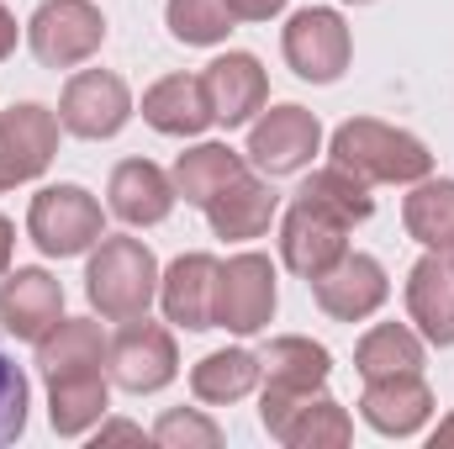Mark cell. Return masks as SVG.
Returning <instances> with one entry per match:
<instances>
[{"label": "cell", "mask_w": 454, "mask_h": 449, "mask_svg": "<svg viewBox=\"0 0 454 449\" xmlns=\"http://www.w3.org/2000/svg\"><path fill=\"white\" fill-rule=\"evenodd\" d=\"M450 264H454V248H450Z\"/></svg>", "instance_id": "obj_39"}, {"label": "cell", "mask_w": 454, "mask_h": 449, "mask_svg": "<svg viewBox=\"0 0 454 449\" xmlns=\"http://www.w3.org/2000/svg\"><path fill=\"white\" fill-rule=\"evenodd\" d=\"M243 175H248V159H243L238 148H227V143H196V148H185V154L175 159V169H169L175 196L191 201V207H201V212L223 196L232 180H243Z\"/></svg>", "instance_id": "obj_21"}, {"label": "cell", "mask_w": 454, "mask_h": 449, "mask_svg": "<svg viewBox=\"0 0 454 449\" xmlns=\"http://www.w3.org/2000/svg\"><path fill=\"white\" fill-rule=\"evenodd\" d=\"M175 180L169 169H159L153 159H121L112 169V185H106V207L112 217H121L127 227H159L175 212Z\"/></svg>", "instance_id": "obj_17"}, {"label": "cell", "mask_w": 454, "mask_h": 449, "mask_svg": "<svg viewBox=\"0 0 454 449\" xmlns=\"http://www.w3.org/2000/svg\"><path fill=\"white\" fill-rule=\"evenodd\" d=\"M333 164H343L348 175H359L364 185H418L434 175V154L418 132L375 122V116H348L333 143H328Z\"/></svg>", "instance_id": "obj_1"}, {"label": "cell", "mask_w": 454, "mask_h": 449, "mask_svg": "<svg viewBox=\"0 0 454 449\" xmlns=\"http://www.w3.org/2000/svg\"><path fill=\"white\" fill-rule=\"evenodd\" d=\"M286 5H291V0H227L232 21H275Z\"/></svg>", "instance_id": "obj_33"}, {"label": "cell", "mask_w": 454, "mask_h": 449, "mask_svg": "<svg viewBox=\"0 0 454 449\" xmlns=\"http://www.w3.org/2000/svg\"><path fill=\"white\" fill-rule=\"evenodd\" d=\"M402 223H407L412 243L450 254L454 248V180H434V175L418 180L412 196L402 201Z\"/></svg>", "instance_id": "obj_27"}, {"label": "cell", "mask_w": 454, "mask_h": 449, "mask_svg": "<svg viewBox=\"0 0 454 449\" xmlns=\"http://www.w3.org/2000/svg\"><path fill=\"white\" fill-rule=\"evenodd\" d=\"M296 196H307V201H317V207L339 212L348 227H354V223H370V217H375V196H370V185H364L359 175H348L343 164L312 169V175H307V185H301Z\"/></svg>", "instance_id": "obj_28"}, {"label": "cell", "mask_w": 454, "mask_h": 449, "mask_svg": "<svg viewBox=\"0 0 454 449\" xmlns=\"http://www.w3.org/2000/svg\"><path fill=\"white\" fill-rule=\"evenodd\" d=\"M259 370H264V386L275 391H323L333 375V354L317 338L286 334L259 349Z\"/></svg>", "instance_id": "obj_22"}, {"label": "cell", "mask_w": 454, "mask_h": 449, "mask_svg": "<svg viewBox=\"0 0 454 449\" xmlns=\"http://www.w3.org/2000/svg\"><path fill=\"white\" fill-rule=\"evenodd\" d=\"M307 286H312L317 307H323L333 323H364V318H375V312L386 307V296H391L386 264H380L375 254H359V248H348L333 270H323V275L307 280Z\"/></svg>", "instance_id": "obj_12"}, {"label": "cell", "mask_w": 454, "mask_h": 449, "mask_svg": "<svg viewBox=\"0 0 454 449\" xmlns=\"http://www.w3.org/2000/svg\"><path fill=\"white\" fill-rule=\"evenodd\" d=\"M407 318L418 323L423 343H439V349L454 343V264L439 248H428L407 270Z\"/></svg>", "instance_id": "obj_19"}, {"label": "cell", "mask_w": 454, "mask_h": 449, "mask_svg": "<svg viewBox=\"0 0 454 449\" xmlns=\"http://www.w3.org/2000/svg\"><path fill=\"white\" fill-rule=\"evenodd\" d=\"M259 381H264V370H259V354H248V349H217V354H207L201 365H191V391H196V402H207V407H232V402H243Z\"/></svg>", "instance_id": "obj_25"}, {"label": "cell", "mask_w": 454, "mask_h": 449, "mask_svg": "<svg viewBox=\"0 0 454 449\" xmlns=\"http://www.w3.org/2000/svg\"><path fill=\"white\" fill-rule=\"evenodd\" d=\"M359 418H364L375 434H386V439H412V434H423L428 418H434V386L423 381V370L364 381Z\"/></svg>", "instance_id": "obj_15"}, {"label": "cell", "mask_w": 454, "mask_h": 449, "mask_svg": "<svg viewBox=\"0 0 454 449\" xmlns=\"http://www.w3.org/2000/svg\"><path fill=\"white\" fill-rule=\"evenodd\" d=\"M106 375H112L121 391H132V397L164 391V386L180 375L175 334H169L164 323H148V318L121 323L112 334V343H106Z\"/></svg>", "instance_id": "obj_7"}, {"label": "cell", "mask_w": 454, "mask_h": 449, "mask_svg": "<svg viewBox=\"0 0 454 449\" xmlns=\"http://www.w3.org/2000/svg\"><path fill=\"white\" fill-rule=\"evenodd\" d=\"M164 27L185 48H217L232 32L227 0H164Z\"/></svg>", "instance_id": "obj_30"}, {"label": "cell", "mask_w": 454, "mask_h": 449, "mask_svg": "<svg viewBox=\"0 0 454 449\" xmlns=\"http://www.w3.org/2000/svg\"><path fill=\"white\" fill-rule=\"evenodd\" d=\"M143 122L164 138H201L217 116L207 106L201 75H164L159 85L143 91Z\"/></svg>", "instance_id": "obj_20"}, {"label": "cell", "mask_w": 454, "mask_h": 449, "mask_svg": "<svg viewBox=\"0 0 454 449\" xmlns=\"http://www.w3.org/2000/svg\"><path fill=\"white\" fill-rule=\"evenodd\" d=\"M106 343L96 318H59V328L37 343V370L43 381L48 375H64V370H90V365H106Z\"/></svg>", "instance_id": "obj_26"}, {"label": "cell", "mask_w": 454, "mask_h": 449, "mask_svg": "<svg viewBox=\"0 0 454 449\" xmlns=\"http://www.w3.org/2000/svg\"><path fill=\"white\" fill-rule=\"evenodd\" d=\"M106 407H112V375L101 365L48 375V423L59 439H80V434L101 429Z\"/></svg>", "instance_id": "obj_18"}, {"label": "cell", "mask_w": 454, "mask_h": 449, "mask_svg": "<svg viewBox=\"0 0 454 449\" xmlns=\"http://www.w3.org/2000/svg\"><path fill=\"white\" fill-rule=\"evenodd\" d=\"M439 445H454V413L439 423V429H434V449H439Z\"/></svg>", "instance_id": "obj_37"}, {"label": "cell", "mask_w": 454, "mask_h": 449, "mask_svg": "<svg viewBox=\"0 0 454 449\" xmlns=\"http://www.w3.org/2000/svg\"><path fill=\"white\" fill-rule=\"evenodd\" d=\"M11 254H16V223L0 212V275L11 270Z\"/></svg>", "instance_id": "obj_35"}, {"label": "cell", "mask_w": 454, "mask_h": 449, "mask_svg": "<svg viewBox=\"0 0 454 449\" xmlns=\"http://www.w3.org/2000/svg\"><path fill=\"white\" fill-rule=\"evenodd\" d=\"M354 439V418L343 413L333 397H312L291 423H286V434H280V445L286 449H343Z\"/></svg>", "instance_id": "obj_29"}, {"label": "cell", "mask_w": 454, "mask_h": 449, "mask_svg": "<svg viewBox=\"0 0 454 449\" xmlns=\"http://www.w3.org/2000/svg\"><path fill=\"white\" fill-rule=\"evenodd\" d=\"M159 259L143 238H101L90 248L85 264V296L101 312V323H132L148 318V307L159 302Z\"/></svg>", "instance_id": "obj_2"}, {"label": "cell", "mask_w": 454, "mask_h": 449, "mask_svg": "<svg viewBox=\"0 0 454 449\" xmlns=\"http://www.w3.org/2000/svg\"><path fill=\"white\" fill-rule=\"evenodd\" d=\"M132 91H127V80L112 75V69H80V75H69V85H64V96H59V122H64V132H74V138H85V143H106L116 138L127 122H132Z\"/></svg>", "instance_id": "obj_9"}, {"label": "cell", "mask_w": 454, "mask_h": 449, "mask_svg": "<svg viewBox=\"0 0 454 449\" xmlns=\"http://www.w3.org/2000/svg\"><path fill=\"white\" fill-rule=\"evenodd\" d=\"M16 53V16L0 5V59H11Z\"/></svg>", "instance_id": "obj_36"}, {"label": "cell", "mask_w": 454, "mask_h": 449, "mask_svg": "<svg viewBox=\"0 0 454 449\" xmlns=\"http://www.w3.org/2000/svg\"><path fill=\"white\" fill-rule=\"evenodd\" d=\"M275 302H280V291H275V264H270V254H232L227 264H217V296H212V323L227 328V334L238 338H254L270 328V318H275Z\"/></svg>", "instance_id": "obj_5"}, {"label": "cell", "mask_w": 454, "mask_h": 449, "mask_svg": "<svg viewBox=\"0 0 454 449\" xmlns=\"http://www.w3.org/2000/svg\"><path fill=\"white\" fill-rule=\"evenodd\" d=\"M27 407H32V386H27V375L16 370V359L0 349V445L21 439V429H27Z\"/></svg>", "instance_id": "obj_32"}, {"label": "cell", "mask_w": 454, "mask_h": 449, "mask_svg": "<svg viewBox=\"0 0 454 449\" xmlns=\"http://www.w3.org/2000/svg\"><path fill=\"white\" fill-rule=\"evenodd\" d=\"M59 132H64L59 112H48L37 101H16L11 112H0V191L48 175V164L59 154Z\"/></svg>", "instance_id": "obj_11"}, {"label": "cell", "mask_w": 454, "mask_h": 449, "mask_svg": "<svg viewBox=\"0 0 454 449\" xmlns=\"http://www.w3.org/2000/svg\"><path fill=\"white\" fill-rule=\"evenodd\" d=\"M201 91H207V106L223 127H243L270 106V75L243 48H227L223 59H212L201 69Z\"/></svg>", "instance_id": "obj_14"}, {"label": "cell", "mask_w": 454, "mask_h": 449, "mask_svg": "<svg viewBox=\"0 0 454 449\" xmlns=\"http://www.w3.org/2000/svg\"><path fill=\"white\" fill-rule=\"evenodd\" d=\"M64 318V286L37 270V264H16L0 280V328L21 343H43Z\"/></svg>", "instance_id": "obj_13"}, {"label": "cell", "mask_w": 454, "mask_h": 449, "mask_svg": "<svg viewBox=\"0 0 454 449\" xmlns=\"http://www.w3.org/2000/svg\"><path fill=\"white\" fill-rule=\"evenodd\" d=\"M275 212H280V196H275L264 180L243 175V180H232L223 196L207 207V223H212V232L227 238V243H248V238H264V232H270Z\"/></svg>", "instance_id": "obj_23"}, {"label": "cell", "mask_w": 454, "mask_h": 449, "mask_svg": "<svg viewBox=\"0 0 454 449\" xmlns=\"http://www.w3.org/2000/svg\"><path fill=\"white\" fill-rule=\"evenodd\" d=\"M96 439H101V445H112V439H127V445H143V429H137V423H121V418H112V423L101 418V434H96Z\"/></svg>", "instance_id": "obj_34"}, {"label": "cell", "mask_w": 454, "mask_h": 449, "mask_svg": "<svg viewBox=\"0 0 454 449\" xmlns=\"http://www.w3.org/2000/svg\"><path fill=\"white\" fill-rule=\"evenodd\" d=\"M280 53L291 64L296 80L307 85H333L343 80L348 59H354V37H348V21H343L333 5H307L286 21L280 32Z\"/></svg>", "instance_id": "obj_6"}, {"label": "cell", "mask_w": 454, "mask_h": 449, "mask_svg": "<svg viewBox=\"0 0 454 449\" xmlns=\"http://www.w3.org/2000/svg\"><path fill=\"white\" fill-rule=\"evenodd\" d=\"M343 5H375V0H343Z\"/></svg>", "instance_id": "obj_38"}, {"label": "cell", "mask_w": 454, "mask_h": 449, "mask_svg": "<svg viewBox=\"0 0 454 449\" xmlns=\"http://www.w3.org/2000/svg\"><path fill=\"white\" fill-rule=\"evenodd\" d=\"M423 334L407 328V323H375L370 334L354 343V370L364 381H380V375H412L423 370Z\"/></svg>", "instance_id": "obj_24"}, {"label": "cell", "mask_w": 454, "mask_h": 449, "mask_svg": "<svg viewBox=\"0 0 454 449\" xmlns=\"http://www.w3.org/2000/svg\"><path fill=\"white\" fill-rule=\"evenodd\" d=\"M106 16L90 0H43L27 21V48L43 69H80L101 53Z\"/></svg>", "instance_id": "obj_4"}, {"label": "cell", "mask_w": 454, "mask_h": 449, "mask_svg": "<svg viewBox=\"0 0 454 449\" xmlns=\"http://www.w3.org/2000/svg\"><path fill=\"white\" fill-rule=\"evenodd\" d=\"M217 264L212 254H180L164 275H159V307H164V323L185 328V334H207L217 328L212 323V296H217Z\"/></svg>", "instance_id": "obj_16"}, {"label": "cell", "mask_w": 454, "mask_h": 449, "mask_svg": "<svg viewBox=\"0 0 454 449\" xmlns=\"http://www.w3.org/2000/svg\"><path fill=\"white\" fill-rule=\"evenodd\" d=\"M27 238L48 259H74L106 238V212L85 185H43L27 207Z\"/></svg>", "instance_id": "obj_3"}, {"label": "cell", "mask_w": 454, "mask_h": 449, "mask_svg": "<svg viewBox=\"0 0 454 449\" xmlns=\"http://www.w3.org/2000/svg\"><path fill=\"white\" fill-rule=\"evenodd\" d=\"M148 439L164 449H217L223 445V429L207 413H196V407H169V413H159Z\"/></svg>", "instance_id": "obj_31"}, {"label": "cell", "mask_w": 454, "mask_h": 449, "mask_svg": "<svg viewBox=\"0 0 454 449\" xmlns=\"http://www.w3.org/2000/svg\"><path fill=\"white\" fill-rule=\"evenodd\" d=\"M343 254H348V223L339 212L296 196L286 207V217H280V259H286V270L301 275V280H317Z\"/></svg>", "instance_id": "obj_10"}, {"label": "cell", "mask_w": 454, "mask_h": 449, "mask_svg": "<svg viewBox=\"0 0 454 449\" xmlns=\"http://www.w3.org/2000/svg\"><path fill=\"white\" fill-rule=\"evenodd\" d=\"M317 148H323V122L307 106H296V101L270 106L264 116H254V127H248V164L259 175H270V180L301 175L317 159Z\"/></svg>", "instance_id": "obj_8"}]
</instances>
